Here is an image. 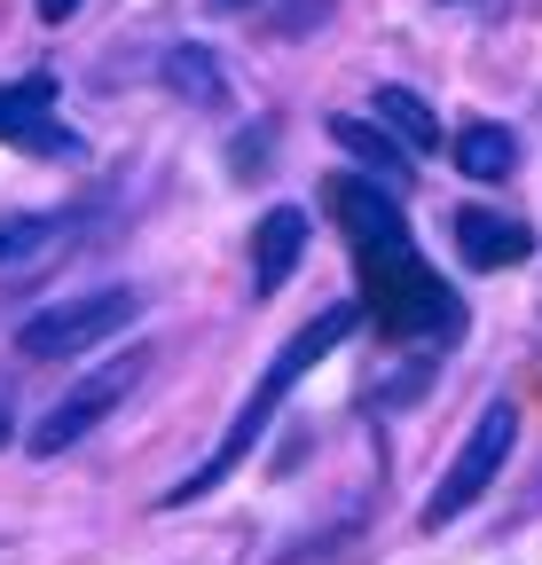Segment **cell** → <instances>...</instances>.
Masks as SVG:
<instances>
[{"label": "cell", "instance_id": "cell-7", "mask_svg": "<svg viewBox=\"0 0 542 565\" xmlns=\"http://www.w3.org/2000/svg\"><path fill=\"white\" fill-rule=\"evenodd\" d=\"M456 252L471 259V275H496V267H519V259L534 252V228L511 221V212L464 204V212H456Z\"/></svg>", "mask_w": 542, "mask_h": 565}, {"label": "cell", "instance_id": "cell-12", "mask_svg": "<svg viewBox=\"0 0 542 565\" xmlns=\"http://www.w3.org/2000/svg\"><path fill=\"white\" fill-rule=\"evenodd\" d=\"M330 141H338V150H347L354 166H370V173H410V150H401V141L385 134V126H370V118H347V110H338L330 118Z\"/></svg>", "mask_w": 542, "mask_h": 565}, {"label": "cell", "instance_id": "cell-16", "mask_svg": "<svg viewBox=\"0 0 542 565\" xmlns=\"http://www.w3.org/2000/svg\"><path fill=\"white\" fill-rule=\"evenodd\" d=\"M213 9H252V0H213Z\"/></svg>", "mask_w": 542, "mask_h": 565}, {"label": "cell", "instance_id": "cell-5", "mask_svg": "<svg viewBox=\"0 0 542 565\" xmlns=\"http://www.w3.org/2000/svg\"><path fill=\"white\" fill-rule=\"evenodd\" d=\"M142 362H150V353H142V345H126V353H110V362H103L95 377H79V385L63 393L47 416H32V456H63L72 440H87L95 424H103V416H110L134 385H142Z\"/></svg>", "mask_w": 542, "mask_h": 565}, {"label": "cell", "instance_id": "cell-15", "mask_svg": "<svg viewBox=\"0 0 542 565\" xmlns=\"http://www.w3.org/2000/svg\"><path fill=\"white\" fill-rule=\"evenodd\" d=\"M0 448H9V408H0Z\"/></svg>", "mask_w": 542, "mask_h": 565}, {"label": "cell", "instance_id": "cell-6", "mask_svg": "<svg viewBox=\"0 0 542 565\" xmlns=\"http://www.w3.org/2000/svg\"><path fill=\"white\" fill-rule=\"evenodd\" d=\"M0 141L40 158H79V134L55 126V79H24V87H0Z\"/></svg>", "mask_w": 542, "mask_h": 565}, {"label": "cell", "instance_id": "cell-2", "mask_svg": "<svg viewBox=\"0 0 542 565\" xmlns=\"http://www.w3.org/2000/svg\"><path fill=\"white\" fill-rule=\"evenodd\" d=\"M362 259V307L378 315V330L393 345H417V338H448L464 330V307L456 291L425 267V252L410 236H385V244H354Z\"/></svg>", "mask_w": 542, "mask_h": 565}, {"label": "cell", "instance_id": "cell-4", "mask_svg": "<svg viewBox=\"0 0 542 565\" xmlns=\"http://www.w3.org/2000/svg\"><path fill=\"white\" fill-rule=\"evenodd\" d=\"M511 440H519V401H488V408H480V424H471V440L456 448L448 479L433 487V503H425V534L456 526V519H464V511L496 487V471L511 463Z\"/></svg>", "mask_w": 542, "mask_h": 565}, {"label": "cell", "instance_id": "cell-11", "mask_svg": "<svg viewBox=\"0 0 542 565\" xmlns=\"http://www.w3.org/2000/svg\"><path fill=\"white\" fill-rule=\"evenodd\" d=\"M511 158H519V141L496 118H471L456 134V173H471V181H511Z\"/></svg>", "mask_w": 542, "mask_h": 565}, {"label": "cell", "instance_id": "cell-10", "mask_svg": "<svg viewBox=\"0 0 542 565\" xmlns=\"http://www.w3.org/2000/svg\"><path fill=\"white\" fill-rule=\"evenodd\" d=\"M370 110H378V126H385L410 158H433V150H440V118H433L425 95H410V87H378Z\"/></svg>", "mask_w": 542, "mask_h": 565}, {"label": "cell", "instance_id": "cell-3", "mask_svg": "<svg viewBox=\"0 0 542 565\" xmlns=\"http://www.w3.org/2000/svg\"><path fill=\"white\" fill-rule=\"evenodd\" d=\"M134 315H142V291H126V282H110V291H79V299H63V307L24 315L17 353H24V362H72V353L110 345Z\"/></svg>", "mask_w": 542, "mask_h": 565}, {"label": "cell", "instance_id": "cell-9", "mask_svg": "<svg viewBox=\"0 0 542 565\" xmlns=\"http://www.w3.org/2000/svg\"><path fill=\"white\" fill-rule=\"evenodd\" d=\"M158 79H166L181 103H196V110H229V71H221L213 47H196V40H173V47L158 55Z\"/></svg>", "mask_w": 542, "mask_h": 565}, {"label": "cell", "instance_id": "cell-1", "mask_svg": "<svg viewBox=\"0 0 542 565\" xmlns=\"http://www.w3.org/2000/svg\"><path fill=\"white\" fill-rule=\"evenodd\" d=\"M362 315H370V307H354V299H347V307H322V315H315V322H307V330H299V338H291L284 353H276V362L259 370V385L244 393V408H236V424L221 433V448H213L205 463H196L189 479H173V487H166V503L181 511V503H196V494H213V487H221V479H229V471H236V463H244L252 448H259L267 416H276V408L291 401V385H299L307 370H322V362H330V345H347Z\"/></svg>", "mask_w": 542, "mask_h": 565}, {"label": "cell", "instance_id": "cell-14", "mask_svg": "<svg viewBox=\"0 0 542 565\" xmlns=\"http://www.w3.org/2000/svg\"><path fill=\"white\" fill-rule=\"evenodd\" d=\"M40 17H47V24H72V17H79V0H40Z\"/></svg>", "mask_w": 542, "mask_h": 565}, {"label": "cell", "instance_id": "cell-8", "mask_svg": "<svg viewBox=\"0 0 542 565\" xmlns=\"http://www.w3.org/2000/svg\"><path fill=\"white\" fill-rule=\"evenodd\" d=\"M307 259V212L291 204H267L259 212V228H252V291L259 299H276L284 291V275Z\"/></svg>", "mask_w": 542, "mask_h": 565}, {"label": "cell", "instance_id": "cell-13", "mask_svg": "<svg viewBox=\"0 0 542 565\" xmlns=\"http://www.w3.org/2000/svg\"><path fill=\"white\" fill-rule=\"evenodd\" d=\"M55 244V221L47 212H0V267H17V259H32V252H47Z\"/></svg>", "mask_w": 542, "mask_h": 565}]
</instances>
